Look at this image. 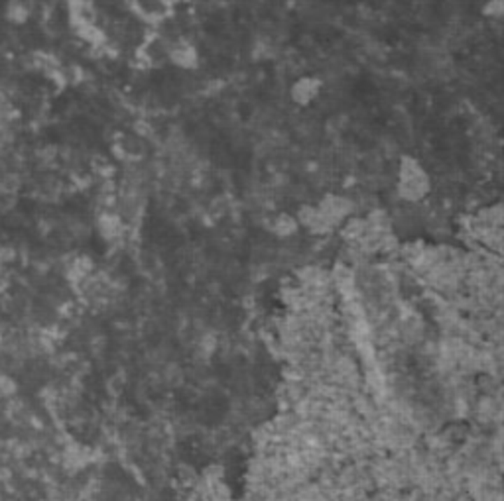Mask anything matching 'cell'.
<instances>
[{
    "label": "cell",
    "instance_id": "cell-1",
    "mask_svg": "<svg viewBox=\"0 0 504 501\" xmlns=\"http://www.w3.org/2000/svg\"><path fill=\"white\" fill-rule=\"evenodd\" d=\"M398 195L408 203H418L430 193L431 181L428 171L421 167V164L414 157L404 156L400 159L398 167Z\"/></svg>",
    "mask_w": 504,
    "mask_h": 501
},
{
    "label": "cell",
    "instance_id": "cell-2",
    "mask_svg": "<svg viewBox=\"0 0 504 501\" xmlns=\"http://www.w3.org/2000/svg\"><path fill=\"white\" fill-rule=\"evenodd\" d=\"M319 87L321 83L314 79V77H302L300 81H295L294 87H292V99L294 103L298 105H307L312 103L317 93H319Z\"/></svg>",
    "mask_w": 504,
    "mask_h": 501
},
{
    "label": "cell",
    "instance_id": "cell-3",
    "mask_svg": "<svg viewBox=\"0 0 504 501\" xmlns=\"http://www.w3.org/2000/svg\"><path fill=\"white\" fill-rule=\"evenodd\" d=\"M484 14H489L491 18H500V14H503V0H489V4L484 6Z\"/></svg>",
    "mask_w": 504,
    "mask_h": 501
}]
</instances>
